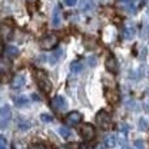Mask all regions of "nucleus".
I'll return each instance as SVG.
<instances>
[{
	"label": "nucleus",
	"instance_id": "1",
	"mask_svg": "<svg viewBox=\"0 0 149 149\" xmlns=\"http://www.w3.org/2000/svg\"><path fill=\"white\" fill-rule=\"evenodd\" d=\"M34 76H36V81H37V84H38L39 89H41L42 92H45V93L51 92V88H52L51 81H50L49 76H47V73L45 72V71L37 70L36 73H34Z\"/></svg>",
	"mask_w": 149,
	"mask_h": 149
},
{
	"label": "nucleus",
	"instance_id": "2",
	"mask_svg": "<svg viewBox=\"0 0 149 149\" xmlns=\"http://www.w3.org/2000/svg\"><path fill=\"white\" fill-rule=\"evenodd\" d=\"M95 123L102 130H109L111 127V115L106 110H100L95 115Z\"/></svg>",
	"mask_w": 149,
	"mask_h": 149
},
{
	"label": "nucleus",
	"instance_id": "3",
	"mask_svg": "<svg viewBox=\"0 0 149 149\" xmlns=\"http://www.w3.org/2000/svg\"><path fill=\"white\" fill-rule=\"evenodd\" d=\"M59 43V38L55 34H47L39 41V46L42 50H52L58 46Z\"/></svg>",
	"mask_w": 149,
	"mask_h": 149
},
{
	"label": "nucleus",
	"instance_id": "4",
	"mask_svg": "<svg viewBox=\"0 0 149 149\" xmlns=\"http://www.w3.org/2000/svg\"><path fill=\"white\" fill-rule=\"evenodd\" d=\"M80 135L85 141H90L95 136V128L90 123H82L80 126Z\"/></svg>",
	"mask_w": 149,
	"mask_h": 149
},
{
	"label": "nucleus",
	"instance_id": "5",
	"mask_svg": "<svg viewBox=\"0 0 149 149\" xmlns=\"http://www.w3.org/2000/svg\"><path fill=\"white\" fill-rule=\"evenodd\" d=\"M12 119V111L8 105H4L0 107V128H7Z\"/></svg>",
	"mask_w": 149,
	"mask_h": 149
},
{
	"label": "nucleus",
	"instance_id": "6",
	"mask_svg": "<svg viewBox=\"0 0 149 149\" xmlns=\"http://www.w3.org/2000/svg\"><path fill=\"white\" fill-rule=\"evenodd\" d=\"M50 106H51L52 110L55 111H64L65 109H67V102H65V100L62 97V95H56V97H54L51 100V102H50Z\"/></svg>",
	"mask_w": 149,
	"mask_h": 149
},
{
	"label": "nucleus",
	"instance_id": "7",
	"mask_svg": "<svg viewBox=\"0 0 149 149\" xmlns=\"http://www.w3.org/2000/svg\"><path fill=\"white\" fill-rule=\"evenodd\" d=\"M81 119H82V115L79 111H72V113H70L65 116L64 122L67 126H76V124H79L80 122H81Z\"/></svg>",
	"mask_w": 149,
	"mask_h": 149
},
{
	"label": "nucleus",
	"instance_id": "8",
	"mask_svg": "<svg viewBox=\"0 0 149 149\" xmlns=\"http://www.w3.org/2000/svg\"><path fill=\"white\" fill-rule=\"evenodd\" d=\"M105 67L107 71H110L111 73H116L119 70V65H118V62H116V59L113 56V55H110V56L106 59L105 62Z\"/></svg>",
	"mask_w": 149,
	"mask_h": 149
},
{
	"label": "nucleus",
	"instance_id": "9",
	"mask_svg": "<svg viewBox=\"0 0 149 149\" xmlns=\"http://www.w3.org/2000/svg\"><path fill=\"white\" fill-rule=\"evenodd\" d=\"M60 24H62V9L59 5H56L54 8V12H52V26L58 28Z\"/></svg>",
	"mask_w": 149,
	"mask_h": 149
},
{
	"label": "nucleus",
	"instance_id": "10",
	"mask_svg": "<svg viewBox=\"0 0 149 149\" xmlns=\"http://www.w3.org/2000/svg\"><path fill=\"white\" fill-rule=\"evenodd\" d=\"M25 85V77L22 74H16L15 77L12 79V82H10V86L13 89H20Z\"/></svg>",
	"mask_w": 149,
	"mask_h": 149
},
{
	"label": "nucleus",
	"instance_id": "11",
	"mask_svg": "<svg viewBox=\"0 0 149 149\" xmlns=\"http://www.w3.org/2000/svg\"><path fill=\"white\" fill-rule=\"evenodd\" d=\"M123 36L126 39H132L135 36H136V28L134 25H126L123 29Z\"/></svg>",
	"mask_w": 149,
	"mask_h": 149
},
{
	"label": "nucleus",
	"instance_id": "12",
	"mask_svg": "<svg viewBox=\"0 0 149 149\" xmlns=\"http://www.w3.org/2000/svg\"><path fill=\"white\" fill-rule=\"evenodd\" d=\"M10 67H12V63L8 58H4V59H0V73H7L10 71Z\"/></svg>",
	"mask_w": 149,
	"mask_h": 149
},
{
	"label": "nucleus",
	"instance_id": "13",
	"mask_svg": "<svg viewBox=\"0 0 149 149\" xmlns=\"http://www.w3.org/2000/svg\"><path fill=\"white\" fill-rule=\"evenodd\" d=\"M105 144H106V147H109V148L116 147V144H118L116 136H115V135H109V136L105 139Z\"/></svg>",
	"mask_w": 149,
	"mask_h": 149
},
{
	"label": "nucleus",
	"instance_id": "14",
	"mask_svg": "<svg viewBox=\"0 0 149 149\" xmlns=\"http://www.w3.org/2000/svg\"><path fill=\"white\" fill-rule=\"evenodd\" d=\"M5 54H7L8 58H16L18 55V49L15 46H7L5 49Z\"/></svg>",
	"mask_w": 149,
	"mask_h": 149
},
{
	"label": "nucleus",
	"instance_id": "15",
	"mask_svg": "<svg viewBox=\"0 0 149 149\" xmlns=\"http://www.w3.org/2000/svg\"><path fill=\"white\" fill-rule=\"evenodd\" d=\"M60 55H62V50H60V49H58L56 51H55L54 54H52L51 56L49 58V62H50V64H55V63H56L58 60H59Z\"/></svg>",
	"mask_w": 149,
	"mask_h": 149
},
{
	"label": "nucleus",
	"instance_id": "16",
	"mask_svg": "<svg viewBox=\"0 0 149 149\" xmlns=\"http://www.w3.org/2000/svg\"><path fill=\"white\" fill-rule=\"evenodd\" d=\"M71 71L73 73H80L82 71V63L81 62H73L71 64Z\"/></svg>",
	"mask_w": 149,
	"mask_h": 149
},
{
	"label": "nucleus",
	"instance_id": "17",
	"mask_svg": "<svg viewBox=\"0 0 149 149\" xmlns=\"http://www.w3.org/2000/svg\"><path fill=\"white\" fill-rule=\"evenodd\" d=\"M59 134L62 135L64 139H68V137L71 136V132H70V130H68L67 127H60V128H59Z\"/></svg>",
	"mask_w": 149,
	"mask_h": 149
},
{
	"label": "nucleus",
	"instance_id": "18",
	"mask_svg": "<svg viewBox=\"0 0 149 149\" xmlns=\"http://www.w3.org/2000/svg\"><path fill=\"white\" fill-rule=\"evenodd\" d=\"M15 101H16V105L17 106H22V105H26V103H28V98L26 97H17Z\"/></svg>",
	"mask_w": 149,
	"mask_h": 149
},
{
	"label": "nucleus",
	"instance_id": "19",
	"mask_svg": "<svg viewBox=\"0 0 149 149\" xmlns=\"http://www.w3.org/2000/svg\"><path fill=\"white\" fill-rule=\"evenodd\" d=\"M58 149H79V145L77 143H72V144H67V145H62Z\"/></svg>",
	"mask_w": 149,
	"mask_h": 149
},
{
	"label": "nucleus",
	"instance_id": "20",
	"mask_svg": "<svg viewBox=\"0 0 149 149\" xmlns=\"http://www.w3.org/2000/svg\"><path fill=\"white\" fill-rule=\"evenodd\" d=\"M0 149H8L7 147V140L3 135H0Z\"/></svg>",
	"mask_w": 149,
	"mask_h": 149
},
{
	"label": "nucleus",
	"instance_id": "21",
	"mask_svg": "<svg viewBox=\"0 0 149 149\" xmlns=\"http://www.w3.org/2000/svg\"><path fill=\"white\" fill-rule=\"evenodd\" d=\"M41 119H42L43 122H46V123H49V122H52V119H54V118H52L51 115H49V114H42V115H41Z\"/></svg>",
	"mask_w": 149,
	"mask_h": 149
},
{
	"label": "nucleus",
	"instance_id": "22",
	"mask_svg": "<svg viewBox=\"0 0 149 149\" xmlns=\"http://www.w3.org/2000/svg\"><path fill=\"white\" fill-rule=\"evenodd\" d=\"M135 147H136L137 149H145L144 148V143H143L141 140H136V141H135Z\"/></svg>",
	"mask_w": 149,
	"mask_h": 149
},
{
	"label": "nucleus",
	"instance_id": "23",
	"mask_svg": "<svg viewBox=\"0 0 149 149\" xmlns=\"http://www.w3.org/2000/svg\"><path fill=\"white\" fill-rule=\"evenodd\" d=\"M29 149H47L45 145H42V144H33V145H30L29 147Z\"/></svg>",
	"mask_w": 149,
	"mask_h": 149
},
{
	"label": "nucleus",
	"instance_id": "24",
	"mask_svg": "<svg viewBox=\"0 0 149 149\" xmlns=\"http://www.w3.org/2000/svg\"><path fill=\"white\" fill-rule=\"evenodd\" d=\"M64 1L65 5H68V7H73V5H76L77 0H63Z\"/></svg>",
	"mask_w": 149,
	"mask_h": 149
},
{
	"label": "nucleus",
	"instance_id": "25",
	"mask_svg": "<svg viewBox=\"0 0 149 149\" xmlns=\"http://www.w3.org/2000/svg\"><path fill=\"white\" fill-rule=\"evenodd\" d=\"M18 127H20V128H22V130H26V128H29V127H30V124H29V122H21V123L18 124Z\"/></svg>",
	"mask_w": 149,
	"mask_h": 149
},
{
	"label": "nucleus",
	"instance_id": "26",
	"mask_svg": "<svg viewBox=\"0 0 149 149\" xmlns=\"http://www.w3.org/2000/svg\"><path fill=\"white\" fill-rule=\"evenodd\" d=\"M131 1H132V4L136 5V7H137V5L140 4V1H141V0H131Z\"/></svg>",
	"mask_w": 149,
	"mask_h": 149
},
{
	"label": "nucleus",
	"instance_id": "27",
	"mask_svg": "<svg viewBox=\"0 0 149 149\" xmlns=\"http://www.w3.org/2000/svg\"><path fill=\"white\" fill-rule=\"evenodd\" d=\"M3 51H4V46H3V43H1V42H0V56H1Z\"/></svg>",
	"mask_w": 149,
	"mask_h": 149
},
{
	"label": "nucleus",
	"instance_id": "28",
	"mask_svg": "<svg viewBox=\"0 0 149 149\" xmlns=\"http://www.w3.org/2000/svg\"><path fill=\"white\" fill-rule=\"evenodd\" d=\"M97 149H103V147H101V145H100V147H97Z\"/></svg>",
	"mask_w": 149,
	"mask_h": 149
},
{
	"label": "nucleus",
	"instance_id": "29",
	"mask_svg": "<svg viewBox=\"0 0 149 149\" xmlns=\"http://www.w3.org/2000/svg\"><path fill=\"white\" fill-rule=\"evenodd\" d=\"M122 1H127V0H122Z\"/></svg>",
	"mask_w": 149,
	"mask_h": 149
},
{
	"label": "nucleus",
	"instance_id": "30",
	"mask_svg": "<svg viewBox=\"0 0 149 149\" xmlns=\"http://www.w3.org/2000/svg\"><path fill=\"white\" fill-rule=\"evenodd\" d=\"M126 149H127V148H126Z\"/></svg>",
	"mask_w": 149,
	"mask_h": 149
}]
</instances>
